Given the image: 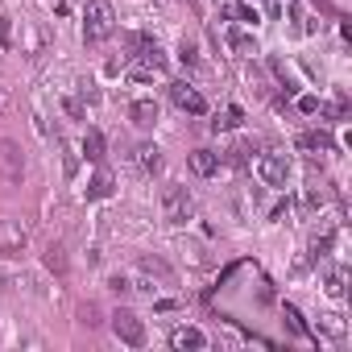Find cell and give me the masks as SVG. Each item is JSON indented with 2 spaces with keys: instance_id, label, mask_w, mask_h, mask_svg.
Wrapping results in <instances>:
<instances>
[{
  "instance_id": "cell-1",
  "label": "cell",
  "mask_w": 352,
  "mask_h": 352,
  "mask_svg": "<svg viewBox=\"0 0 352 352\" xmlns=\"http://www.w3.org/2000/svg\"><path fill=\"white\" fill-rule=\"evenodd\" d=\"M112 30H116V9L108 0H87L83 5V38L104 42V38H112Z\"/></svg>"
},
{
  "instance_id": "cell-2",
  "label": "cell",
  "mask_w": 352,
  "mask_h": 352,
  "mask_svg": "<svg viewBox=\"0 0 352 352\" xmlns=\"http://www.w3.org/2000/svg\"><path fill=\"white\" fill-rule=\"evenodd\" d=\"M191 212H195V199H191V191H187V187L170 183V187L162 191V216H166L170 224H187V220H191Z\"/></svg>"
},
{
  "instance_id": "cell-3",
  "label": "cell",
  "mask_w": 352,
  "mask_h": 352,
  "mask_svg": "<svg viewBox=\"0 0 352 352\" xmlns=\"http://www.w3.org/2000/svg\"><path fill=\"white\" fill-rule=\"evenodd\" d=\"M30 245V228L17 216H0V257H21Z\"/></svg>"
},
{
  "instance_id": "cell-4",
  "label": "cell",
  "mask_w": 352,
  "mask_h": 352,
  "mask_svg": "<svg viewBox=\"0 0 352 352\" xmlns=\"http://www.w3.org/2000/svg\"><path fill=\"white\" fill-rule=\"evenodd\" d=\"M0 179L5 183H21L25 179V149L13 137H0Z\"/></svg>"
},
{
  "instance_id": "cell-5",
  "label": "cell",
  "mask_w": 352,
  "mask_h": 352,
  "mask_svg": "<svg viewBox=\"0 0 352 352\" xmlns=\"http://www.w3.org/2000/svg\"><path fill=\"white\" fill-rule=\"evenodd\" d=\"M112 331H116V340H124L129 348H141V344H145V323H141L129 307H120V311L112 315Z\"/></svg>"
},
{
  "instance_id": "cell-6",
  "label": "cell",
  "mask_w": 352,
  "mask_h": 352,
  "mask_svg": "<svg viewBox=\"0 0 352 352\" xmlns=\"http://www.w3.org/2000/svg\"><path fill=\"white\" fill-rule=\"evenodd\" d=\"M257 174H261V183H265V187H286L290 166H286L282 153H261V157H257Z\"/></svg>"
},
{
  "instance_id": "cell-7",
  "label": "cell",
  "mask_w": 352,
  "mask_h": 352,
  "mask_svg": "<svg viewBox=\"0 0 352 352\" xmlns=\"http://www.w3.org/2000/svg\"><path fill=\"white\" fill-rule=\"evenodd\" d=\"M170 100L179 104L183 112H191V116H204V112H208V100H204L191 83H170Z\"/></svg>"
},
{
  "instance_id": "cell-8",
  "label": "cell",
  "mask_w": 352,
  "mask_h": 352,
  "mask_svg": "<svg viewBox=\"0 0 352 352\" xmlns=\"http://www.w3.org/2000/svg\"><path fill=\"white\" fill-rule=\"evenodd\" d=\"M170 348H179V352H199V348H208V331H204V327H174V331H170Z\"/></svg>"
},
{
  "instance_id": "cell-9",
  "label": "cell",
  "mask_w": 352,
  "mask_h": 352,
  "mask_svg": "<svg viewBox=\"0 0 352 352\" xmlns=\"http://www.w3.org/2000/svg\"><path fill=\"white\" fill-rule=\"evenodd\" d=\"M129 116L137 129H153L157 124V100H133L129 104Z\"/></svg>"
},
{
  "instance_id": "cell-10",
  "label": "cell",
  "mask_w": 352,
  "mask_h": 352,
  "mask_svg": "<svg viewBox=\"0 0 352 352\" xmlns=\"http://www.w3.org/2000/svg\"><path fill=\"white\" fill-rule=\"evenodd\" d=\"M298 145L311 149V153H331V149H336V137H331L327 129H311V133L298 137Z\"/></svg>"
},
{
  "instance_id": "cell-11",
  "label": "cell",
  "mask_w": 352,
  "mask_h": 352,
  "mask_svg": "<svg viewBox=\"0 0 352 352\" xmlns=\"http://www.w3.org/2000/svg\"><path fill=\"white\" fill-rule=\"evenodd\" d=\"M191 170L199 174V179H212V174L220 170V153H212V149H195V153H191Z\"/></svg>"
},
{
  "instance_id": "cell-12",
  "label": "cell",
  "mask_w": 352,
  "mask_h": 352,
  "mask_svg": "<svg viewBox=\"0 0 352 352\" xmlns=\"http://www.w3.org/2000/svg\"><path fill=\"white\" fill-rule=\"evenodd\" d=\"M133 157H137V166H141L145 174H157V170H162V149H157V145H149V141H145V145H137V149H133Z\"/></svg>"
},
{
  "instance_id": "cell-13",
  "label": "cell",
  "mask_w": 352,
  "mask_h": 352,
  "mask_svg": "<svg viewBox=\"0 0 352 352\" xmlns=\"http://www.w3.org/2000/svg\"><path fill=\"white\" fill-rule=\"evenodd\" d=\"M83 157L87 162H104V133L100 129H87L83 133Z\"/></svg>"
},
{
  "instance_id": "cell-14",
  "label": "cell",
  "mask_w": 352,
  "mask_h": 352,
  "mask_svg": "<svg viewBox=\"0 0 352 352\" xmlns=\"http://www.w3.org/2000/svg\"><path fill=\"white\" fill-rule=\"evenodd\" d=\"M108 195H112V174L96 170V179L87 183V199H108Z\"/></svg>"
},
{
  "instance_id": "cell-15",
  "label": "cell",
  "mask_w": 352,
  "mask_h": 352,
  "mask_svg": "<svg viewBox=\"0 0 352 352\" xmlns=\"http://www.w3.org/2000/svg\"><path fill=\"white\" fill-rule=\"evenodd\" d=\"M228 46H232L241 58H253V54H257V42H253L249 34H241V30H232V34H228Z\"/></svg>"
},
{
  "instance_id": "cell-16",
  "label": "cell",
  "mask_w": 352,
  "mask_h": 352,
  "mask_svg": "<svg viewBox=\"0 0 352 352\" xmlns=\"http://www.w3.org/2000/svg\"><path fill=\"white\" fill-rule=\"evenodd\" d=\"M42 261H46V270H50V274H58V278L67 274V249H63V245H50Z\"/></svg>"
},
{
  "instance_id": "cell-17",
  "label": "cell",
  "mask_w": 352,
  "mask_h": 352,
  "mask_svg": "<svg viewBox=\"0 0 352 352\" xmlns=\"http://www.w3.org/2000/svg\"><path fill=\"white\" fill-rule=\"evenodd\" d=\"M319 331L323 336H331V340H344V315H319Z\"/></svg>"
},
{
  "instance_id": "cell-18",
  "label": "cell",
  "mask_w": 352,
  "mask_h": 352,
  "mask_svg": "<svg viewBox=\"0 0 352 352\" xmlns=\"http://www.w3.org/2000/svg\"><path fill=\"white\" fill-rule=\"evenodd\" d=\"M141 63H145L149 71H162V67H166V54H162L153 42H141Z\"/></svg>"
},
{
  "instance_id": "cell-19",
  "label": "cell",
  "mask_w": 352,
  "mask_h": 352,
  "mask_svg": "<svg viewBox=\"0 0 352 352\" xmlns=\"http://www.w3.org/2000/svg\"><path fill=\"white\" fill-rule=\"evenodd\" d=\"M241 120H245V112H241V108H224V112L212 120V129H216V133H224V129H236Z\"/></svg>"
},
{
  "instance_id": "cell-20",
  "label": "cell",
  "mask_w": 352,
  "mask_h": 352,
  "mask_svg": "<svg viewBox=\"0 0 352 352\" xmlns=\"http://www.w3.org/2000/svg\"><path fill=\"white\" fill-rule=\"evenodd\" d=\"M344 282H348V274H344V270H327V278H323V290H327L331 298H344Z\"/></svg>"
},
{
  "instance_id": "cell-21",
  "label": "cell",
  "mask_w": 352,
  "mask_h": 352,
  "mask_svg": "<svg viewBox=\"0 0 352 352\" xmlns=\"http://www.w3.org/2000/svg\"><path fill=\"white\" fill-rule=\"evenodd\" d=\"M79 323L96 327V323H100V307H96V302H83V307H79Z\"/></svg>"
},
{
  "instance_id": "cell-22",
  "label": "cell",
  "mask_w": 352,
  "mask_h": 352,
  "mask_svg": "<svg viewBox=\"0 0 352 352\" xmlns=\"http://www.w3.org/2000/svg\"><path fill=\"white\" fill-rule=\"evenodd\" d=\"M286 323H290V331H294V336H311V331H307V323H302V315H298L294 307H286Z\"/></svg>"
},
{
  "instance_id": "cell-23",
  "label": "cell",
  "mask_w": 352,
  "mask_h": 352,
  "mask_svg": "<svg viewBox=\"0 0 352 352\" xmlns=\"http://www.w3.org/2000/svg\"><path fill=\"white\" fill-rule=\"evenodd\" d=\"M179 58H183L187 67H199V50H195V42H183V50H179Z\"/></svg>"
},
{
  "instance_id": "cell-24",
  "label": "cell",
  "mask_w": 352,
  "mask_h": 352,
  "mask_svg": "<svg viewBox=\"0 0 352 352\" xmlns=\"http://www.w3.org/2000/svg\"><path fill=\"white\" fill-rule=\"evenodd\" d=\"M0 46H13V21L0 17Z\"/></svg>"
},
{
  "instance_id": "cell-25",
  "label": "cell",
  "mask_w": 352,
  "mask_h": 352,
  "mask_svg": "<svg viewBox=\"0 0 352 352\" xmlns=\"http://www.w3.org/2000/svg\"><path fill=\"white\" fill-rule=\"evenodd\" d=\"M232 13H236L241 21H249V25H257V9H253V5H236Z\"/></svg>"
},
{
  "instance_id": "cell-26",
  "label": "cell",
  "mask_w": 352,
  "mask_h": 352,
  "mask_svg": "<svg viewBox=\"0 0 352 352\" xmlns=\"http://www.w3.org/2000/svg\"><path fill=\"white\" fill-rule=\"evenodd\" d=\"M323 204H327V191H323V187L307 191V208H323Z\"/></svg>"
},
{
  "instance_id": "cell-27",
  "label": "cell",
  "mask_w": 352,
  "mask_h": 352,
  "mask_svg": "<svg viewBox=\"0 0 352 352\" xmlns=\"http://www.w3.org/2000/svg\"><path fill=\"white\" fill-rule=\"evenodd\" d=\"M63 108H67V112H71L75 120H83V104H79L75 96H67V100H63Z\"/></svg>"
},
{
  "instance_id": "cell-28",
  "label": "cell",
  "mask_w": 352,
  "mask_h": 352,
  "mask_svg": "<svg viewBox=\"0 0 352 352\" xmlns=\"http://www.w3.org/2000/svg\"><path fill=\"white\" fill-rule=\"evenodd\" d=\"M228 157H232L236 166H245V162H249V145H232V149H228Z\"/></svg>"
},
{
  "instance_id": "cell-29",
  "label": "cell",
  "mask_w": 352,
  "mask_h": 352,
  "mask_svg": "<svg viewBox=\"0 0 352 352\" xmlns=\"http://www.w3.org/2000/svg\"><path fill=\"white\" fill-rule=\"evenodd\" d=\"M298 112H307V116L319 112V100H315V96H302V100H298Z\"/></svg>"
},
{
  "instance_id": "cell-30",
  "label": "cell",
  "mask_w": 352,
  "mask_h": 352,
  "mask_svg": "<svg viewBox=\"0 0 352 352\" xmlns=\"http://www.w3.org/2000/svg\"><path fill=\"white\" fill-rule=\"evenodd\" d=\"M108 286H112V290H116V294H129V290H133V282H129V278H120V274H116V278H112V282H108Z\"/></svg>"
},
{
  "instance_id": "cell-31",
  "label": "cell",
  "mask_w": 352,
  "mask_h": 352,
  "mask_svg": "<svg viewBox=\"0 0 352 352\" xmlns=\"http://www.w3.org/2000/svg\"><path fill=\"white\" fill-rule=\"evenodd\" d=\"M13 108V96H9V87H0V112H9Z\"/></svg>"
}]
</instances>
